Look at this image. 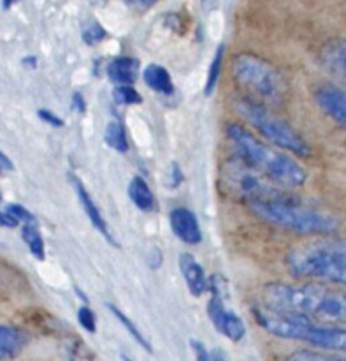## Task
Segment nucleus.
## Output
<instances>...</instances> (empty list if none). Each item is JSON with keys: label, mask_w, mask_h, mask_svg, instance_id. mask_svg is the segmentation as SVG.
I'll list each match as a JSON object with an SVG mask.
<instances>
[{"label": "nucleus", "mask_w": 346, "mask_h": 361, "mask_svg": "<svg viewBox=\"0 0 346 361\" xmlns=\"http://www.w3.org/2000/svg\"><path fill=\"white\" fill-rule=\"evenodd\" d=\"M81 35H83V41L86 42V44L94 46L104 41V39L108 37V32L104 30V27H102L97 20H90L83 25V34Z\"/></svg>", "instance_id": "22"}, {"label": "nucleus", "mask_w": 346, "mask_h": 361, "mask_svg": "<svg viewBox=\"0 0 346 361\" xmlns=\"http://www.w3.org/2000/svg\"><path fill=\"white\" fill-rule=\"evenodd\" d=\"M125 2L129 4V6L136 7V9L146 11V9H150V7H153L158 0H125Z\"/></svg>", "instance_id": "31"}, {"label": "nucleus", "mask_w": 346, "mask_h": 361, "mask_svg": "<svg viewBox=\"0 0 346 361\" xmlns=\"http://www.w3.org/2000/svg\"><path fill=\"white\" fill-rule=\"evenodd\" d=\"M0 226L13 229V228H18V226H20V222H18L16 219L9 214V212L4 210V212H0Z\"/></svg>", "instance_id": "30"}, {"label": "nucleus", "mask_w": 346, "mask_h": 361, "mask_svg": "<svg viewBox=\"0 0 346 361\" xmlns=\"http://www.w3.org/2000/svg\"><path fill=\"white\" fill-rule=\"evenodd\" d=\"M6 210L9 212V214L13 215L18 222H25V224H28V222H34V224H37L34 214H30V212H28L25 207H21V204L11 203V204H7Z\"/></svg>", "instance_id": "25"}, {"label": "nucleus", "mask_w": 346, "mask_h": 361, "mask_svg": "<svg viewBox=\"0 0 346 361\" xmlns=\"http://www.w3.org/2000/svg\"><path fill=\"white\" fill-rule=\"evenodd\" d=\"M267 305L278 310L301 314L309 319L338 323L346 317L345 296L331 293L322 286H292L274 282L266 288Z\"/></svg>", "instance_id": "1"}, {"label": "nucleus", "mask_w": 346, "mask_h": 361, "mask_svg": "<svg viewBox=\"0 0 346 361\" xmlns=\"http://www.w3.org/2000/svg\"><path fill=\"white\" fill-rule=\"evenodd\" d=\"M0 169H2V171H11V169H14L11 159L7 157L6 154H2V152H0Z\"/></svg>", "instance_id": "33"}, {"label": "nucleus", "mask_w": 346, "mask_h": 361, "mask_svg": "<svg viewBox=\"0 0 346 361\" xmlns=\"http://www.w3.org/2000/svg\"><path fill=\"white\" fill-rule=\"evenodd\" d=\"M172 233L188 245H199L203 242V231H200L197 215L188 208H174L169 215Z\"/></svg>", "instance_id": "10"}, {"label": "nucleus", "mask_w": 346, "mask_h": 361, "mask_svg": "<svg viewBox=\"0 0 346 361\" xmlns=\"http://www.w3.org/2000/svg\"><path fill=\"white\" fill-rule=\"evenodd\" d=\"M171 178H172L171 187H172V189H178V187L181 185V182H183V171H181V169H179L178 162H172V166H171Z\"/></svg>", "instance_id": "29"}, {"label": "nucleus", "mask_w": 346, "mask_h": 361, "mask_svg": "<svg viewBox=\"0 0 346 361\" xmlns=\"http://www.w3.org/2000/svg\"><path fill=\"white\" fill-rule=\"evenodd\" d=\"M0 173H2V169H0Z\"/></svg>", "instance_id": "38"}, {"label": "nucleus", "mask_w": 346, "mask_h": 361, "mask_svg": "<svg viewBox=\"0 0 346 361\" xmlns=\"http://www.w3.org/2000/svg\"><path fill=\"white\" fill-rule=\"evenodd\" d=\"M108 76L116 85H134L139 76V60L118 56L108 66Z\"/></svg>", "instance_id": "14"}, {"label": "nucleus", "mask_w": 346, "mask_h": 361, "mask_svg": "<svg viewBox=\"0 0 346 361\" xmlns=\"http://www.w3.org/2000/svg\"><path fill=\"white\" fill-rule=\"evenodd\" d=\"M0 200H2V194H0Z\"/></svg>", "instance_id": "37"}, {"label": "nucleus", "mask_w": 346, "mask_h": 361, "mask_svg": "<svg viewBox=\"0 0 346 361\" xmlns=\"http://www.w3.org/2000/svg\"><path fill=\"white\" fill-rule=\"evenodd\" d=\"M316 102L320 108L340 126L346 123V99L345 92L333 85H326L316 92Z\"/></svg>", "instance_id": "11"}, {"label": "nucleus", "mask_w": 346, "mask_h": 361, "mask_svg": "<svg viewBox=\"0 0 346 361\" xmlns=\"http://www.w3.org/2000/svg\"><path fill=\"white\" fill-rule=\"evenodd\" d=\"M21 238H23V242L27 243L28 249H30V252H32V256H34L35 259L44 261V257H46L44 242H42V236H41V233H39L37 224H34V222H28V224H25L23 229H21Z\"/></svg>", "instance_id": "19"}, {"label": "nucleus", "mask_w": 346, "mask_h": 361, "mask_svg": "<svg viewBox=\"0 0 346 361\" xmlns=\"http://www.w3.org/2000/svg\"><path fill=\"white\" fill-rule=\"evenodd\" d=\"M225 286H227V282L220 275H213L211 281L207 282V288L211 289V300L207 303V316H210L214 328L224 337H227L232 342H239L245 338L246 326L238 314H234L225 307Z\"/></svg>", "instance_id": "9"}, {"label": "nucleus", "mask_w": 346, "mask_h": 361, "mask_svg": "<svg viewBox=\"0 0 346 361\" xmlns=\"http://www.w3.org/2000/svg\"><path fill=\"white\" fill-rule=\"evenodd\" d=\"M23 63L27 67H32V69H35V67H37V59H35V56H27V59H23Z\"/></svg>", "instance_id": "34"}, {"label": "nucleus", "mask_w": 346, "mask_h": 361, "mask_svg": "<svg viewBox=\"0 0 346 361\" xmlns=\"http://www.w3.org/2000/svg\"><path fill=\"white\" fill-rule=\"evenodd\" d=\"M77 321H79V324L88 331V334H95V330H97L95 314L91 312L90 307H81V309L77 310Z\"/></svg>", "instance_id": "24"}, {"label": "nucleus", "mask_w": 346, "mask_h": 361, "mask_svg": "<svg viewBox=\"0 0 346 361\" xmlns=\"http://www.w3.org/2000/svg\"><path fill=\"white\" fill-rule=\"evenodd\" d=\"M179 270H181L183 279H185L186 286H188L190 293L193 296H203L207 291V279L204 274L203 267L199 264V261L192 256V254L185 252L179 256Z\"/></svg>", "instance_id": "12"}, {"label": "nucleus", "mask_w": 346, "mask_h": 361, "mask_svg": "<svg viewBox=\"0 0 346 361\" xmlns=\"http://www.w3.org/2000/svg\"><path fill=\"white\" fill-rule=\"evenodd\" d=\"M290 360H302V361H309V360H315V361H327V360H333L331 356L322 355V353H313V351H299L294 353L290 356Z\"/></svg>", "instance_id": "26"}, {"label": "nucleus", "mask_w": 346, "mask_h": 361, "mask_svg": "<svg viewBox=\"0 0 346 361\" xmlns=\"http://www.w3.org/2000/svg\"><path fill=\"white\" fill-rule=\"evenodd\" d=\"M203 6L206 7V11H210L217 6V0H203Z\"/></svg>", "instance_id": "36"}, {"label": "nucleus", "mask_w": 346, "mask_h": 361, "mask_svg": "<svg viewBox=\"0 0 346 361\" xmlns=\"http://www.w3.org/2000/svg\"><path fill=\"white\" fill-rule=\"evenodd\" d=\"M253 314L257 317V323L264 330L276 335V337L290 338V341L309 342L313 328H315V323H312L309 317L295 312H287V310L273 309L269 305L255 307Z\"/></svg>", "instance_id": "8"}, {"label": "nucleus", "mask_w": 346, "mask_h": 361, "mask_svg": "<svg viewBox=\"0 0 346 361\" xmlns=\"http://www.w3.org/2000/svg\"><path fill=\"white\" fill-rule=\"evenodd\" d=\"M72 106L76 108L77 113H81V115L86 111V102H84L83 95H81L79 92H74V94H72Z\"/></svg>", "instance_id": "32"}, {"label": "nucleus", "mask_w": 346, "mask_h": 361, "mask_svg": "<svg viewBox=\"0 0 346 361\" xmlns=\"http://www.w3.org/2000/svg\"><path fill=\"white\" fill-rule=\"evenodd\" d=\"M248 207L262 221L302 235H313V233L329 235L340 228V221L333 215L297 207L290 203V200L252 201Z\"/></svg>", "instance_id": "4"}, {"label": "nucleus", "mask_w": 346, "mask_h": 361, "mask_svg": "<svg viewBox=\"0 0 346 361\" xmlns=\"http://www.w3.org/2000/svg\"><path fill=\"white\" fill-rule=\"evenodd\" d=\"M27 344V335L13 326H0V360L20 355Z\"/></svg>", "instance_id": "15"}, {"label": "nucleus", "mask_w": 346, "mask_h": 361, "mask_svg": "<svg viewBox=\"0 0 346 361\" xmlns=\"http://www.w3.org/2000/svg\"><path fill=\"white\" fill-rule=\"evenodd\" d=\"M287 267L297 279H316L333 284H345V243L336 240H319L308 245L295 247L288 252Z\"/></svg>", "instance_id": "3"}, {"label": "nucleus", "mask_w": 346, "mask_h": 361, "mask_svg": "<svg viewBox=\"0 0 346 361\" xmlns=\"http://www.w3.org/2000/svg\"><path fill=\"white\" fill-rule=\"evenodd\" d=\"M227 133L234 143L236 150H238L239 157L255 169H259L273 183L288 187V189H295V187H301L306 183L308 175L294 159L264 145L259 137L253 136L243 126L231 123L227 127Z\"/></svg>", "instance_id": "2"}, {"label": "nucleus", "mask_w": 346, "mask_h": 361, "mask_svg": "<svg viewBox=\"0 0 346 361\" xmlns=\"http://www.w3.org/2000/svg\"><path fill=\"white\" fill-rule=\"evenodd\" d=\"M129 196L132 200V203L136 204L139 210L143 212H151L155 208V196L151 192L150 185L146 183V180L141 178V176H134L129 183Z\"/></svg>", "instance_id": "17"}, {"label": "nucleus", "mask_w": 346, "mask_h": 361, "mask_svg": "<svg viewBox=\"0 0 346 361\" xmlns=\"http://www.w3.org/2000/svg\"><path fill=\"white\" fill-rule=\"evenodd\" d=\"M104 141L108 147H111L113 150L120 152V154H125V152H129L127 133L120 122H115V120H113V122H109L108 126H105Z\"/></svg>", "instance_id": "18"}, {"label": "nucleus", "mask_w": 346, "mask_h": 361, "mask_svg": "<svg viewBox=\"0 0 346 361\" xmlns=\"http://www.w3.org/2000/svg\"><path fill=\"white\" fill-rule=\"evenodd\" d=\"M220 182L225 192L238 197L243 203L252 201H274V200H290L285 196L267 176H264L259 169L250 166L241 157L229 159L222 166Z\"/></svg>", "instance_id": "5"}, {"label": "nucleus", "mask_w": 346, "mask_h": 361, "mask_svg": "<svg viewBox=\"0 0 346 361\" xmlns=\"http://www.w3.org/2000/svg\"><path fill=\"white\" fill-rule=\"evenodd\" d=\"M113 99H115L116 104H141L143 102V97L137 94V90H134L132 85H118L113 92Z\"/></svg>", "instance_id": "23"}, {"label": "nucleus", "mask_w": 346, "mask_h": 361, "mask_svg": "<svg viewBox=\"0 0 346 361\" xmlns=\"http://www.w3.org/2000/svg\"><path fill=\"white\" fill-rule=\"evenodd\" d=\"M236 111L280 150H290L301 157H308L312 154L306 141L288 123H285L280 116L271 113L259 102L252 99H241L236 102Z\"/></svg>", "instance_id": "6"}, {"label": "nucleus", "mask_w": 346, "mask_h": 361, "mask_svg": "<svg viewBox=\"0 0 346 361\" xmlns=\"http://www.w3.org/2000/svg\"><path fill=\"white\" fill-rule=\"evenodd\" d=\"M70 182H72L74 190H76L77 197H79L81 204H83V210L86 212L88 219H90V222L94 224V228L97 229V231L101 233V235L104 236L108 242H113V236H111V233H109V228H108V224H105L104 217H102L101 210H98V207L95 204V201L91 200V196L88 194V190L84 189V185L81 183V180L77 178V176L70 175Z\"/></svg>", "instance_id": "13"}, {"label": "nucleus", "mask_w": 346, "mask_h": 361, "mask_svg": "<svg viewBox=\"0 0 346 361\" xmlns=\"http://www.w3.org/2000/svg\"><path fill=\"white\" fill-rule=\"evenodd\" d=\"M143 80L151 90L158 92L162 95H171L174 92V85H172L171 74L165 67L158 66V63H150L146 69L143 71Z\"/></svg>", "instance_id": "16"}, {"label": "nucleus", "mask_w": 346, "mask_h": 361, "mask_svg": "<svg viewBox=\"0 0 346 361\" xmlns=\"http://www.w3.org/2000/svg\"><path fill=\"white\" fill-rule=\"evenodd\" d=\"M105 305H108V309L111 310L113 314H115V317H116V319H118L120 323H122L123 326H125V330L129 331L130 335H132V337H134V341H136L137 344L141 345V348H144V349H146L148 353H153V349H151V344H150V341H148V338L144 337V335H143V331H141L139 328H137L136 324L132 323V319H130L129 316H125V314H123L122 310L118 309V307L111 305V303H105Z\"/></svg>", "instance_id": "20"}, {"label": "nucleus", "mask_w": 346, "mask_h": 361, "mask_svg": "<svg viewBox=\"0 0 346 361\" xmlns=\"http://www.w3.org/2000/svg\"><path fill=\"white\" fill-rule=\"evenodd\" d=\"M37 116L42 120V122L48 123V126H51V127H63V120L60 118V116H56L55 113L49 111V109H39Z\"/></svg>", "instance_id": "27"}, {"label": "nucleus", "mask_w": 346, "mask_h": 361, "mask_svg": "<svg viewBox=\"0 0 346 361\" xmlns=\"http://www.w3.org/2000/svg\"><path fill=\"white\" fill-rule=\"evenodd\" d=\"M18 2H21V0H2V7L4 9H11V7Z\"/></svg>", "instance_id": "35"}, {"label": "nucleus", "mask_w": 346, "mask_h": 361, "mask_svg": "<svg viewBox=\"0 0 346 361\" xmlns=\"http://www.w3.org/2000/svg\"><path fill=\"white\" fill-rule=\"evenodd\" d=\"M224 55H225V46L220 44L217 48V53H214L213 60H211L210 71H207L206 87H204V94H206L207 97H210V95L214 92V87H217V81H218V78H220L222 66H224Z\"/></svg>", "instance_id": "21"}, {"label": "nucleus", "mask_w": 346, "mask_h": 361, "mask_svg": "<svg viewBox=\"0 0 346 361\" xmlns=\"http://www.w3.org/2000/svg\"><path fill=\"white\" fill-rule=\"evenodd\" d=\"M190 345H192V351H193V355L197 356V360H200V361L211 360L210 358L211 353L207 351L206 345H204L203 342H200V341H190Z\"/></svg>", "instance_id": "28"}, {"label": "nucleus", "mask_w": 346, "mask_h": 361, "mask_svg": "<svg viewBox=\"0 0 346 361\" xmlns=\"http://www.w3.org/2000/svg\"><path fill=\"white\" fill-rule=\"evenodd\" d=\"M234 76L239 85L252 94L269 102H280L285 94V81L281 74L260 56L243 53L234 59Z\"/></svg>", "instance_id": "7"}]
</instances>
